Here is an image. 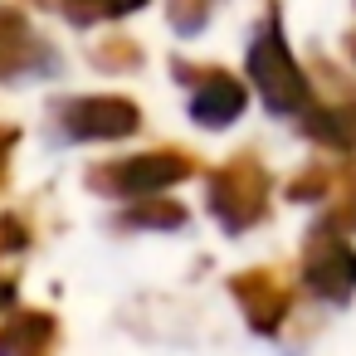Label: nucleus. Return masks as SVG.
<instances>
[{
	"label": "nucleus",
	"instance_id": "1",
	"mask_svg": "<svg viewBox=\"0 0 356 356\" xmlns=\"http://www.w3.org/2000/svg\"><path fill=\"white\" fill-rule=\"evenodd\" d=\"M254 79L264 83L268 108H278V113H293V108L307 103L302 74H298V64L288 59V49L278 44V35H264V40L254 44Z\"/></svg>",
	"mask_w": 356,
	"mask_h": 356
},
{
	"label": "nucleus",
	"instance_id": "2",
	"mask_svg": "<svg viewBox=\"0 0 356 356\" xmlns=\"http://www.w3.org/2000/svg\"><path fill=\"white\" fill-rule=\"evenodd\" d=\"M215 205H220V215H225L229 225H249V220L264 210V176H259L249 161L229 166V171L215 181Z\"/></svg>",
	"mask_w": 356,
	"mask_h": 356
},
{
	"label": "nucleus",
	"instance_id": "3",
	"mask_svg": "<svg viewBox=\"0 0 356 356\" xmlns=\"http://www.w3.org/2000/svg\"><path fill=\"white\" fill-rule=\"evenodd\" d=\"M307 278H312V288H317V293H327V298H346V293H351V283H356V254H351L346 244H337V239L317 234V239H312Z\"/></svg>",
	"mask_w": 356,
	"mask_h": 356
},
{
	"label": "nucleus",
	"instance_id": "4",
	"mask_svg": "<svg viewBox=\"0 0 356 356\" xmlns=\"http://www.w3.org/2000/svg\"><path fill=\"white\" fill-rule=\"evenodd\" d=\"M132 127H137V113L122 98H98V103H74L69 108V132L74 137H122Z\"/></svg>",
	"mask_w": 356,
	"mask_h": 356
},
{
	"label": "nucleus",
	"instance_id": "5",
	"mask_svg": "<svg viewBox=\"0 0 356 356\" xmlns=\"http://www.w3.org/2000/svg\"><path fill=\"white\" fill-rule=\"evenodd\" d=\"M176 176H186V161H176V156H156V161L142 156V161H122V171L113 181H98V186H118L122 195H147V191H156V186H166Z\"/></svg>",
	"mask_w": 356,
	"mask_h": 356
},
{
	"label": "nucleus",
	"instance_id": "6",
	"mask_svg": "<svg viewBox=\"0 0 356 356\" xmlns=\"http://www.w3.org/2000/svg\"><path fill=\"white\" fill-rule=\"evenodd\" d=\"M191 108H195L200 122H225V118H234L244 108V88L229 74H205V88H195Z\"/></svg>",
	"mask_w": 356,
	"mask_h": 356
},
{
	"label": "nucleus",
	"instance_id": "7",
	"mask_svg": "<svg viewBox=\"0 0 356 356\" xmlns=\"http://www.w3.org/2000/svg\"><path fill=\"white\" fill-rule=\"evenodd\" d=\"M35 59H40V44L30 40L25 20L20 15H0V74L35 69Z\"/></svg>",
	"mask_w": 356,
	"mask_h": 356
},
{
	"label": "nucleus",
	"instance_id": "8",
	"mask_svg": "<svg viewBox=\"0 0 356 356\" xmlns=\"http://www.w3.org/2000/svg\"><path fill=\"white\" fill-rule=\"evenodd\" d=\"M341 122H346V127H351V137H356V108H351V113H341Z\"/></svg>",
	"mask_w": 356,
	"mask_h": 356
},
{
	"label": "nucleus",
	"instance_id": "9",
	"mask_svg": "<svg viewBox=\"0 0 356 356\" xmlns=\"http://www.w3.org/2000/svg\"><path fill=\"white\" fill-rule=\"evenodd\" d=\"M6 142H10V137H0V152H6Z\"/></svg>",
	"mask_w": 356,
	"mask_h": 356
}]
</instances>
